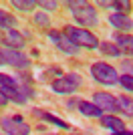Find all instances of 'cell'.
Returning a JSON list of instances; mask_svg holds the SVG:
<instances>
[{"mask_svg":"<svg viewBox=\"0 0 133 135\" xmlns=\"http://www.w3.org/2000/svg\"><path fill=\"white\" fill-rule=\"evenodd\" d=\"M63 34L71 40L75 46H85V49H97L99 46V38L93 32H89L85 28H77V26H65Z\"/></svg>","mask_w":133,"mask_h":135,"instance_id":"cell-1","label":"cell"},{"mask_svg":"<svg viewBox=\"0 0 133 135\" xmlns=\"http://www.w3.org/2000/svg\"><path fill=\"white\" fill-rule=\"evenodd\" d=\"M73 10V16L83 26H95L97 24V10L89 2H66Z\"/></svg>","mask_w":133,"mask_h":135,"instance_id":"cell-2","label":"cell"},{"mask_svg":"<svg viewBox=\"0 0 133 135\" xmlns=\"http://www.w3.org/2000/svg\"><path fill=\"white\" fill-rule=\"evenodd\" d=\"M91 73H93L95 79L99 81V83H103V85H115L117 81H119L117 71L111 67V65H107V62H93Z\"/></svg>","mask_w":133,"mask_h":135,"instance_id":"cell-3","label":"cell"},{"mask_svg":"<svg viewBox=\"0 0 133 135\" xmlns=\"http://www.w3.org/2000/svg\"><path fill=\"white\" fill-rule=\"evenodd\" d=\"M81 77L79 75H75V73H69V75H65V77H61V79H56V81H53V91L55 93H63V95H69V93H75V91L81 87Z\"/></svg>","mask_w":133,"mask_h":135,"instance_id":"cell-4","label":"cell"},{"mask_svg":"<svg viewBox=\"0 0 133 135\" xmlns=\"http://www.w3.org/2000/svg\"><path fill=\"white\" fill-rule=\"evenodd\" d=\"M0 125L6 131V135H28L30 133V127L18 115H14V117H2L0 119Z\"/></svg>","mask_w":133,"mask_h":135,"instance_id":"cell-5","label":"cell"},{"mask_svg":"<svg viewBox=\"0 0 133 135\" xmlns=\"http://www.w3.org/2000/svg\"><path fill=\"white\" fill-rule=\"evenodd\" d=\"M0 52L4 56L6 65H10V67H14V69H26L28 65H30V61H28L20 51H16V49H4V51H0Z\"/></svg>","mask_w":133,"mask_h":135,"instance_id":"cell-6","label":"cell"},{"mask_svg":"<svg viewBox=\"0 0 133 135\" xmlns=\"http://www.w3.org/2000/svg\"><path fill=\"white\" fill-rule=\"evenodd\" d=\"M49 36L53 38V42H55L59 49H61L63 52H69V55H77V51H79V46H75L71 42V40L66 38L65 34H61V32H56V30H50L49 32Z\"/></svg>","mask_w":133,"mask_h":135,"instance_id":"cell-7","label":"cell"},{"mask_svg":"<svg viewBox=\"0 0 133 135\" xmlns=\"http://www.w3.org/2000/svg\"><path fill=\"white\" fill-rule=\"evenodd\" d=\"M93 103L99 109H103V111H119V107H117V99L113 95H109V93H95Z\"/></svg>","mask_w":133,"mask_h":135,"instance_id":"cell-8","label":"cell"},{"mask_svg":"<svg viewBox=\"0 0 133 135\" xmlns=\"http://www.w3.org/2000/svg\"><path fill=\"white\" fill-rule=\"evenodd\" d=\"M115 46L119 49V52L127 56H133V34H115Z\"/></svg>","mask_w":133,"mask_h":135,"instance_id":"cell-9","label":"cell"},{"mask_svg":"<svg viewBox=\"0 0 133 135\" xmlns=\"http://www.w3.org/2000/svg\"><path fill=\"white\" fill-rule=\"evenodd\" d=\"M6 89H12V91H22L24 95L28 97V93L30 91L26 89V87H22L18 81H14L12 77H8V75H2L0 73V91H6Z\"/></svg>","mask_w":133,"mask_h":135,"instance_id":"cell-10","label":"cell"},{"mask_svg":"<svg viewBox=\"0 0 133 135\" xmlns=\"http://www.w3.org/2000/svg\"><path fill=\"white\" fill-rule=\"evenodd\" d=\"M109 22L113 24L115 28H119V30H131V28H133L131 18H129L127 14H121V12L111 14V16H109Z\"/></svg>","mask_w":133,"mask_h":135,"instance_id":"cell-11","label":"cell"},{"mask_svg":"<svg viewBox=\"0 0 133 135\" xmlns=\"http://www.w3.org/2000/svg\"><path fill=\"white\" fill-rule=\"evenodd\" d=\"M32 115H36L39 119H42V121H49V123L56 125V127H61V129H69L71 125L66 123V121H63V119H59L56 115H50V113L46 111H40V109H32Z\"/></svg>","mask_w":133,"mask_h":135,"instance_id":"cell-12","label":"cell"},{"mask_svg":"<svg viewBox=\"0 0 133 135\" xmlns=\"http://www.w3.org/2000/svg\"><path fill=\"white\" fill-rule=\"evenodd\" d=\"M79 111L87 115V117H103V109H99L95 103H89V101H79Z\"/></svg>","mask_w":133,"mask_h":135,"instance_id":"cell-13","label":"cell"},{"mask_svg":"<svg viewBox=\"0 0 133 135\" xmlns=\"http://www.w3.org/2000/svg\"><path fill=\"white\" fill-rule=\"evenodd\" d=\"M101 123H103V127H107V129H113V133H117V131H125V123H123L119 117H115V115H107V117L101 119Z\"/></svg>","mask_w":133,"mask_h":135,"instance_id":"cell-14","label":"cell"},{"mask_svg":"<svg viewBox=\"0 0 133 135\" xmlns=\"http://www.w3.org/2000/svg\"><path fill=\"white\" fill-rule=\"evenodd\" d=\"M4 42L8 45V49H16V51L20 49L22 45H24V40H22V34L18 32V30H14V28L6 32V36H4Z\"/></svg>","mask_w":133,"mask_h":135,"instance_id":"cell-15","label":"cell"},{"mask_svg":"<svg viewBox=\"0 0 133 135\" xmlns=\"http://www.w3.org/2000/svg\"><path fill=\"white\" fill-rule=\"evenodd\" d=\"M117 107H119V111L125 113L127 117H133V99H129V97H117Z\"/></svg>","mask_w":133,"mask_h":135,"instance_id":"cell-16","label":"cell"},{"mask_svg":"<svg viewBox=\"0 0 133 135\" xmlns=\"http://www.w3.org/2000/svg\"><path fill=\"white\" fill-rule=\"evenodd\" d=\"M16 24V20H14V16L12 14H8V12H4L2 8H0V28H6V30H12V26Z\"/></svg>","mask_w":133,"mask_h":135,"instance_id":"cell-17","label":"cell"},{"mask_svg":"<svg viewBox=\"0 0 133 135\" xmlns=\"http://www.w3.org/2000/svg\"><path fill=\"white\" fill-rule=\"evenodd\" d=\"M101 6H111V8H117V10H121V14L131 10V2H121V0H117V2H101Z\"/></svg>","mask_w":133,"mask_h":135,"instance_id":"cell-18","label":"cell"},{"mask_svg":"<svg viewBox=\"0 0 133 135\" xmlns=\"http://www.w3.org/2000/svg\"><path fill=\"white\" fill-rule=\"evenodd\" d=\"M12 6L18 8V10H32L34 6H36V2H30V0H14Z\"/></svg>","mask_w":133,"mask_h":135,"instance_id":"cell-19","label":"cell"},{"mask_svg":"<svg viewBox=\"0 0 133 135\" xmlns=\"http://www.w3.org/2000/svg\"><path fill=\"white\" fill-rule=\"evenodd\" d=\"M99 49L105 52V55H111V56H117V55H119V49H117L115 45H111V42H101Z\"/></svg>","mask_w":133,"mask_h":135,"instance_id":"cell-20","label":"cell"},{"mask_svg":"<svg viewBox=\"0 0 133 135\" xmlns=\"http://www.w3.org/2000/svg\"><path fill=\"white\" fill-rule=\"evenodd\" d=\"M119 83H121L127 91H131V93H133V77H131V75H123L121 79H119Z\"/></svg>","mask_w":133,"mask_h":135,"instance_id":"cell-21","label":"cell"},{"mask_svg":"<svg viewBox=\"0 0 133 135\" xmlns=\"http://www.w3.org/2000/svg\"><path fill=\"white\" fill-rule=\"evenodd\" d=\"M39 6H42L44 10H55L56 8V2H49V0H40V2H36Z\"/></svg>","mask_w":133,"mask_h":135,"instance_id":"cell-22","label":"cell"},{"mask_svg":"<svg viewBox=\"0 0 133 135\" xmlns=\"http://www.w3.org/2000/svg\"><path fill=\"white\" fill-rule=\"evenodd\" d=\"M34 20H36L39 24H49V16H46V14H36Z\"/></svg>","mask_w":133,"mask_h":135,"instance_id":"cell-23","label":"cell"},{"mask_svg":"<svg viewBox=\"0 0 133 135\" xmlns=\"http://www.w3.org/2000/svg\"><path fill=\"white\" fill-rule=\"evenodd\" d=\"M6 103H8V99H6V95L2 93V91H0V107H4Z\"/></svg>","mask_w":133,"mask_h":135,"instance_id":"cell-24","label":"cell"},{"mask_svg":"<svg viewBox=\"0 0 133 135\" xmlns=\"http://www.w3.org/2000/svg\"><path fill=\"white\" fill-rule=\"evenodd\" d=\"M113 135H133V131H117V133H113Z\"/></svg>","mask_w":133,"mask_h":135,"instance_id":"cell-25","label":"cell"},{"mask_svg":"<svg viewBox=\"0 0 133 135\" xmlns=\"http://www.w3.org/2000/svg\"><path fill=\"white\" fill-rule=\"evenodd\" d=\"M2 62H4V56H2V52H0V65H2Z\"/></svg>","mask_w":133,"mask_h":135,"instance_id":"cell-26","label":"cell"},{"mask_svg":"<svg viewBox=\"0 0 133 135\" xmlns=\"http://www.w3.org/2000/svg\"><path fill=\"white\" fill-rule=\"evenodd\" d=\"M50 135H56V133H50Z\"/></svg>","mask_w":133,"mask_h":135,"instance_id":"cell-27","label":"cell"},{"mask_svg":"<svg viewBox=\"0 0 133 135\" xmlns=\"http://www.w3.org/2000/svg\"><path fill=\"white\" fill-rule=\"evenodd\" d=\"M75 135H81V133H75Z\"/></svg>","mask_w":133,"mask_h":135,"instance_id":"cell-28","label":"cell"}]
</instances>
